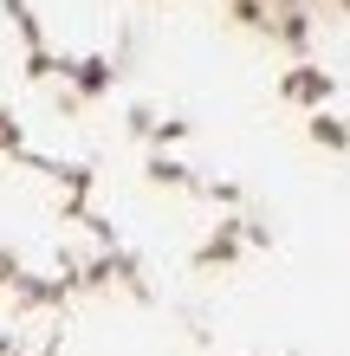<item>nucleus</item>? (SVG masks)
I'll use <instances>...</instances> for the list:
<instances>
[]
</instances>
